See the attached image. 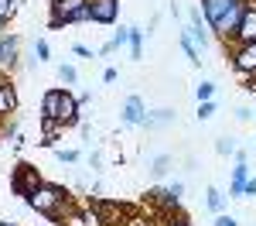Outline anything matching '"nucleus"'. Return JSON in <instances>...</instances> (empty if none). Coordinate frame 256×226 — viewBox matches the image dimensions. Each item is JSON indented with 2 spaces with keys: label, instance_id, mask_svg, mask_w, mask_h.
I'll return each mask as SVG.
<instances>
[{
  "label": "nucleus",
  "instance_id": "1",
  "mask_svg": "<svg viewBox=\"0 0 256 226\" xmlns=\"http://www.w3.org/2000/svg\"><path fill=\"white\" fill-rule=\"evenodd\" d=\"M24 202L31 205L34 212H41V216H48L52 223H62L65 219V212H68V192L62 188V185H52V182H44L34 192V195H28Z\"/></svg>",
  "mask_w": 256,
  "mask_h": 226
},
{
  "label": "nucleus",
  "instance_id": "2",
  "mask_svg": "<svg viewBox=\"0 0 256 226\" xmlns=\"http://www.w3.org/2000/svg\"><path fill=\"white\" fill-rule=\"evenodd\" d=\"M82 21H89V0H58V4H52L48 28H68V24H82Z\"/></svg>",
  "mask_w": 256,
  "mask_h": 226
},
{
  "label": "nucleus",
  "instance_id": "3",
  "mask_svg": "<svg viewBox=\"0 0 256 226\" xmlns=\"http://www.w3.org/2000/svg\"><path fill=\"white\" fill-rule=\"evenodd\" d=\"M41 185H44V178H41V171L34 168V164L28 161H18L14 164V171H10V188H14V195H34Z\"/></svg>",
  "mask_w": 256,
  "mask_h": 226
},
{
  "label": "nucleus",
  "instance_id": "4",
  "mask_svg": "<svg viewBox=\"0 0 256 226\" xmlns=\"http://www.w3.org/2000/svg\"><path fill=\"white\" fill-rule=\"evenodd\" d=\"M232 69H236L239 79L256 76V41L253 45H232Z\"/></svg>",
  "mask_w": 256,
  "mask_h": 226
},
{
  "label": "nucleus",
  "instance_id": "5",
  "mask_svg": "<svg viewBox=\"0 0 256 226\" xmlns=\"http://www.w3.org/2000/svg\"><path fill=\"white\" fill-rule=\"evenodd\" d=\"M253 41H256V0H246V11H242V18H239L232 45H253Z\"/></svg>",
  "mask_w": 256,
  "mask_h": 226
},
{
  "label": "nucleus",
  "instance_id": "6",
  "mask_svg": "<svg viewBox=\"0 0 256 226\" xmlns=\"http://www.w3.org/2000/svg\"><path fill=\"white\" fill-rule=\"evenodd\" d=\"M55 120L62 127H68V123L79 120V96L76 93H68V89H62L58 93V110H55Z\"/></svg>",
  "mask_w": 256,
  "mask_h": 226
},
{
  "label": "nucleus",
  "instance_id": "7",
  "mask_svg": "<svg viewBox=\"0 0 256 226\" xmlns=\"http://www.w3.org/2000/svg\"><path fill=\"white\" fill-rule=\"evenodd\" d=\"M120 14V0H89V21L92 24H113Z\"/></svg>",
  "mask_w": 256,
  "mask_h": 226
},
{
  "label": "nucleus",
  "instance_id": "8",
  "mask_svg": "<svg viewBox=\"0 0 256 226\" xmlns=\"http://www.w3.org/2000/svg\"><path fill=\"white\" fill-rule=\"evenodd\" d=\"M18 52H20V38L18 35H10V31H4L0 35V69H14L18 65Z\"/></svg>",
  "mask_w": 256,
  "mask_h": 226
},
{
  "label": "nucleus",
  "instance_id": "9",
  "mask_svg": "<svg viewBox=\"0 0 256 226\" xmlns=\"http://www.w3.org/2000/svg\"><path fill=\"white\" fill-rule=\"evenodd\" d=\"M239 0H202V14H205V24L208 28H216L218 21L226 18V11L229 7H236Z\"/></svg>",
  "mask_w": 256,
  "mask_h": 226
},
{
  "label": "nucleus",
  "instance_id": "10",
  "mask_svg": "<svg viewBox=\"0 0 256 226\" xmlns=\"http://www.w3.org/2000/svg\"><path fill=\"white\" fill-rule=\"evenodd\" d=\"M144 117H147V106H144V100H140V96H126V103H123V123L140 127V123H144Z\"/></svg>",
  "mask_w": 256,
  "mask_h": 226
},
{
  "label": "nucleus",
  "instance_id": "11",
  "mask_svg": "<svg viewBox=\"0 0 256 226\" xmlns=\"http://www.w3.org/2000/svg\"><path fill=\"white\" fill-rule=\"evenodd\" d=\"M174 120H178L174 110L160 106V110H150V113L144 117V123H140V127H147V130H160V127H168V123H174Z\"/></svg>",
  "mask_w": 256,
  "mask_h": 226
},
{
  "label": "nucleus",
  "instance_id": "12",
  "mask_svg": "<svg viewBox=\"0 0 256 226\" xmlns=\"http://www.w3.org/2000/svg\"><path fill=\"white\" fill-rule=\"evenodd\" d=\"M250 175H253L250 164L236 161V168H232V185H229V195H232V199H242V185L250 182Z\"/></svg>",
  "mask_w": 256,
  "mask_h": 226
},
{
  "label": "nucleus",
  "instance_id": "13",
  "mask_svg": "<svg viewBox=\"0 0 256 226\" xmlns=\"http://www.w3.org/2000/svg\"><path fill=\"white\" fill-rule=\"evenodd\" d=\"M14 110H18V89L7 82V86H0V120L7 113H14Z\"/></svg>",
  "mask_w": 256,
  "mask_h": 226
},
{
  "label": "nucleus",
  "instance_id": "14",
  "mask_svg": "<svg viewBox=\"0 0 256 226\" xmlns=\"http://www.w3.org/2000/svg\"><path fill=\"white\" fill-rule=\"evenodd\" d=\"M58 93L62 89H48L41 96V120H55V110H58Z\"/></svg>",
  "mask_w": 256,
  "mask_h": 226
},
{
  "label": "nucleus",
  "instance_id": "15",
  "mask_svg": "<svg viewBox=\"0 0 256 226\" xmlns=\"http://www.w3.org/2000/svg\"><path fill=\"white\" fill-rule=\"evenodd\" d=\"M130 59L134 62L144 59V31H140L137 24H130Z\"/></svg>",
  "mask_w": 256,
  "mask_h": 226
},
{
  "label": "nucleus",
  "instance_id": "16",
  "mask_svg": "<svg viewBox=\"0 0 256 226\" xmlns=\"http://www.w3.org/2000/svg\"><path fill=\"white\" fill-rule=\"evenodd\" d=\"M205 202H208V209H212V212H226V195H222V192H218L216 185H208V192H205Z\"/></svg>",
  "mask_w": 256,
  "mask_h": 226
},
{
  "label": "nucleus",
  "instance_id": "17",
  "mask_svg": "<svg viewBox=\"0 0 256 226\" xmlns=\"http://www.w3.org/2000/svg\"><path fill=\"white\" fill-rule=\"evenodd\" d=\"M171 164H174V158H171V154H158V158L150 161V171H154L158 178H164V175L171 171Z\"/></svg>",
  "mask_w": 256,
  "mask_h": 226
},
{
  "label": "nucleus",
  "instance_id": "18",
  "mask_svg": "<svg viewBox=\"0 0 256 226\" xmlns=\"http://www.w3.org/2000/svg\"><path fill=\"white\" fill-rule=\"evenodd\" d=\"M181 35H184V38L192 41V45H195V48H205V45H208V35H205V31H202V28H192V24H188V28H184V31H181Z\"/></svg>",
  "mask_w": 256,
  "mask_h": 226
},
{
  "label": "nucleus",
  "instance_id": "19",
  "mask_svg": "<svg viewBox=\"0 0 256 226\" xmlns=\"http://www.w3.org/2000/svg\"><path fill=\"white\" fill-rule=\"evenodd\" d=\"M195 96H198V103H205V100H212L216 96V82H208V79H202L195 86Z\"/></svg>",
  "mask_w": 256,
  "mask_h": 226
},
{
  "label": "nucleus",
  "instance_id": "20",
  "mask_svg": "<svg viewBox=\"0 0 256 226\" xmlns=\"http://www.w3.org/2000/svg\"><path fill=\"white\" fill-rule=\"evenodd\" d=\"M82 216H86V223H89V226H106L102 212H99V205H86V209H82Z\"/></svg>",
  "mask_w": 256,
  "mask_h": 226
},
{
  "label": "nucleus",
  "instance_id": "21",
  "mask_svg": "<svg viewBox=\"0 0 256 226\" xmlns=\"http://www.w3.org/2000/svg\"><path fill=\"white\" fill-rule=\"evenodd\" d=\"M58 226H89V223H86L82 209H68V212H65V219H62Z\"/></svg>",
  "mask_w": 256,
  "mask_h": 226
},
{
  "label": "nucleus",
  "instance_id": "22",
  "mask_svg": "<svg viewBox=\"0 0 256 226\" xmlns=\"http://www.w3.org/2000/svg\"><path fill=\"white\" fill-rule=\"evenodd\" d=\"M55 158H58L62 164H76L79 161V151H76V147H55Z\"/></svg>",
  "mask_w": 256,
  "mask_h": 226
},
{
  "label": "nucleus",
  "instance_id": "23",
  "mask_svg": "<svg viewBox=\"0 0 256 226\" xmlns=\"http://www.w3.org/2000/svg\"><path fill=\"white\" fill-rule=\"evenodd\" d=\"M58 79L65 86H76L79 82V72H76V65H58Z\"/></svg>",
  "mask_w": 256,
  "mask_h": 226
},
{
  "label": "nucleus",
  "instance_id": "24",
  "mask_svg": "<svg viewBox=\"0 0 256 226\" xmlns=\"http://www.w3.org/2000/svg\"><path fill=\"white\" fill-rule=\"evenodd\" d=\"M216 154H222V158L236 154V141H232V137H218L216 141Z\"/></svg>",
  "mask_w": 256,
  "mask_h": 226
},
{
  "label": "nucleus",
  "instance_id": "25",
  "mask_svg": "<svg viewBox=\"0 0 256 226\" xmlns=\"http://www.w3.org/2000/svg\"><path fill=\"white\" fill-rule=\"evenodd\" d=\"M18 18V4L14 0H0V21H14Z\"/></svg>",
  "mask_w": 256,
  "mask_h": 226
},
{
  "label": "nucleus",
  "instance_id": "26",
  "mask_svg": "<svg viewBox=\"0 0 256 226\" xmlns=\"http://www.w3.org/2000/svg\"><path fill=\"white\" fill-rule=\"evenodd\" d=\"M178 45L184 48V55H188V62H192V65H198V62H202V59H198V48H195V45H192V41H188V38H184V35L178 38Z\"/></svg>",
  "mask_w": 256,
  "mask_h": 226
},
{
  "label": "nucleus",
  "instance_id": "27",
  "mask_svg": "<svg viewBox=\"0 0 256 226\" xmlns=\"http://www.w3.org/2000/svg\"><path fill=\"white\" fill-rule=\"evenodd\" d=\"M48 59H52V48H48L44 38H38L34 41V62H48Z\"/></svg>",
  "mask_w": 256,
  "mask_h": 226
},
{
  "label": "nucleus",
  "instance_id": "28",
  "mask_svg": "<svg viewBox=\"0 0 256 226\" xmlns=\"http://www.w3.org/2000/svg\"><path fill=\"white\" fill-rule=\"evenodd\" d=\"M212 117H216V100L198 103V120H212Z\"/></svg>",
  "mask_w": 256,
  "mask_h": 226
},
{
  "label": "nucleus",
  "instance_id": "29",
  "mask_svg": "<svg viewBox=\"0 0 256 226\" xmlns=\"http://www.w3.org/2000/svg\"><path fill=\"white\" fill-rule=\"evenodd\" d=\"M110 45H113V48H123V45H130V28H120L116 35L110 38Z\"/></svg>",
  "mask_w": 256,
  "mask_h": 226
},
{
  "label": "nucleus",
  "instance_id": "30",
  "mask_svg": "<svg viewBox=\"0 0 256 226\" xmlns=\"http://www.w3.org/2000/svg\"><path fill=\"white\" fill-rule=\"evenodd\" d=\"M192 28H202V31H205V14H202V7H192Z\"/></svg>",
  "mask_w": 256,
  "mask_h": 226
},
{
  "label": "nucleus",
  "instance_id": "31",
  "mask_svg": "<svg viewBox=\"0 0 256 226\" xmlns=\"http://www.w3.org/2000/svg\"><path fill=\"white\" fill-rule=\"evenodd\" d=\"M216 226H239V219H236V216H229V212H218Z\"/></svg>",
  "mask_w": 256,
  "mask_h": 226
},
{
  "label": "nucleus",
  "instance_id": "32",
  "mask_svg": "<svg viewBox=\"0 0 256 226\" xmlns=\"http://www.w3.org/2000/svg\"><path fill=\"white\" fill-rule=\"evenodd\" d=\"M168 192H171L178 202H181V195H184V182H171V185H168Z\"/></svg>",
  "mask_w": 256,
  "mask_h": 226
},
{
  "label": "nucleus",
  "instance_id": "33",
  "mask_svg": "<svg viewBox=\"0 0 256 226\" xmlns=\"http://www.w3.org/2000/svg\"><path fill=\"white\" fill-rule=\"evenodd\" d=\"M236 120H242V123L253 120V110H250V106H239V110H236Z\"/></svg>",
  "mask_w": 256,
  "mask_h": 226
},
{
  "label": "nucleus",
  "instance_id": "34",
  "mask_svg": "<svg viewBox=\"0 0 256 226\" xmlns=\"http://www.w3.org/2000/svg\"><path fill=\"white\" fill-rule=\"evenodd\" d=\"M242 195H256V178L253 175H250V182L242 185Z\"/></svg>",
  "mask_w": 256,
  "mask_h": 226
},
{
  "label": "nucleus",
  "instance_id": "35",
  "mask_svg": "<svg viewBox=\"0 0 256 226\" xmlns=\"http://www.w3.org/2000/svg\"><path fill=\"white\" fill-rule=\"evenodd\" d=\"M76 55H82V59H92V48H86V45H76Z\"/></svg>",
  "mask_w": 256,
  "mask_h": 226
},
{
  "label": "nucleus",
  "instance_id": "36",
  "mask_svg": "<svg viewBox=\"0 0 256 226\" xmlns=\"http://www.w3.org/2000/svg\"><path fill=\"white\" fill-rule=\"evenodd\" d=\"M99 164H102V158H99V151H92L89 154V168H99Z\"/></svg>",
  "mask_w": 256,
  "mask_h": 226
},
{
  "label": "nucleus",
  "instance_id": "37",
  "mask_svg": "<svg viewBox=\"0 0 256 226\" xmlns=\"http://www.w3.org/2000/svg\"><path fill=\"white\" fill-rule=\"evenodd\" d=\"M168 226H192V223H188L184 216H174V219H168Z\"/></svg>",
  "mask_w": 256,
  "mask_h": 226
},
{
  "label": "nucleus",
  "instance_id": "38",
  "mask_svg": "<svg viewBox=\"0 0 256 226\" xmlns=\"http://www.w3.org/2000/svg\"><path fill=\"white\" fill-rule=\"evenodd\" d=\"M102 82H116V69H106L102 72Z\"/></svg>",
  "mask_w": 256,
  "mask_h": 226
},
{
  "label": "nucleus",
  "instance_id": "39",
  "mask_svg": "<svg viewBox=\"0 0 256 226\" xmlns=\"http://www.w3.org/2000/svg\"><path fill=\"white\" fill-rule=\"evenodd\" d=\"M126 226H150L147 219H140V216H134V219H126Z\"/></svg>",
  "mask_w": 256,
  "mask_h": 226
},
{
  "label": "nucleus",
  "instance_id": "40",
  "mask_svg": "<svg viewBox=\"0 0 256 226\" xmlns=\"http://www.w3.org/2000/svg\"><path fill=\"white\" fill-rule=\"evenodd\" d=\"M4 31H7V21H0V35H4Z\"/></svg>",
  "mask_w": 256,
  "mask_h": 226
},
{
  "label": "nucleus",
  "instance_id": "41",
  "mask_svg": "<svg viewBox=\"0 0 256 226\" xmlns=\"http://www.w3.org/2000/svg\"><path fill=\"white\" fill-rule=\"evenodd\" d=\"M0 226H10V223H4V219H0Z\"/></svg>",
  "mask_w": 256,
  "mask_h": 226
},
{
  "label": "nucleus",
  "instance_id": "42",
  "mask_svg": "<svg viewBox=\"0 0 256 226\" xmlns=\"http://www.w3.org/2000/svg\"><path fill=\"white\" fill-rule=\"evenodd\" d=\"M52 4H58V0H52Z\"/></svg>",
  "mask_w": 256,
  "mask_h": 226
},
{
  "label": "nucleus",
  "instance_id": "43",
  "mask_svg": "<svg viewBox=\"0 0 256 226\" xmlns=\"http://www.w3.org/2000/svg\"><path fill=\"white\" fill-rule=\"evenodd\" d=\"M253 147H256V141H253Z\"/></svg>",
  "mask_w": 256,
  "mask_h": 226
},
{
  "label": "nucleus",
  "instance_id": "44",
  "mask_svg": "<svg viewBox=\"0 0 256 226\" xmlns=\"http://www.w3.org/2000/svg\"><path fill=\"white\" fill-rule=\"evenodd\" d=\"M253 113H256V110H253Z\"/></svg>",
  "mask_w": 256,
  "mask_h": 226
}]
</instances>
